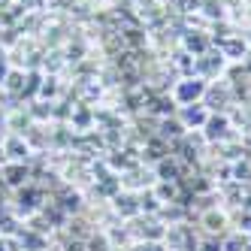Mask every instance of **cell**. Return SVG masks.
I'll return each mask as SVG.
<instances>
[{
	"label": "cell",
	"instance_id": "6da1fadb",
	"mask_svg": "<svg viewBox=\"0 0 251 251\" xmlns=\"http://www.w3.org/2000/svg\"><path fill=\"white\" fill-rule=\"evenodd\" d=\"M203 94H206V82L203 79H185V82H178V88H176V100L182 106L197 103Z\"/></svg>",
	"mask_w": 251,
	"mask_h": 251
},
{
	"label": "cell",
	"instance_id": "7a4b0ae2",
	"mask_svg": "<svg viewBox=\"0 0 251 251\" xmlns=\"http://www.w3.org/2000/svg\"><path fill=\"white\" fill-rule=\"evenodd\" d=\"M182 121L188 124V127H200V124L209 121V112L203 109L200 103H191V106H185V109H182Z\"/></svg>",
	"mask_w": 251,
	"mask_h": 251
}]
</instances>
